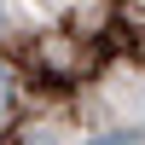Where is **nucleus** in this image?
Masks as SVG:
<instances>
[{"mask_svg": "<svg viewBox=\"0 0 145 145\" xmlns=\"http://www.w3.org/2000/svg\"><path fill=\"white\" fill-rule=\"evenodd\" d=\"M6 99H12V81H6V70H0V110H6Z\"/></svg>", "mask_w": 145, "mask_h": 145, "instance_id": "f03ea898", "label": "nucleus"}, {"mask_svg": "<svg viewBox=\"0 0 145 145\" xmlns=\"http://www.w3.org/2000/svg\"><path fill=\"white\" fill-rule=\"evenodd\" d=\"M99 145H134V134H105Z\"/></svg>", "mask_w": 145, "mask_h": 145, "instance_id": "f257e3e1", "label": "nucleus"}]
</instances>
